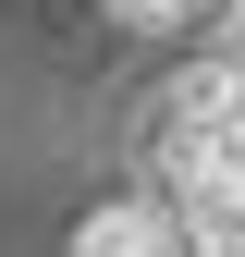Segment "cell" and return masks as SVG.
I'll use <instances>...</instances> for the list:
<instances>
[{"label":"cell","instance_id":"6da1fadb","mask_svg":"<svg viewBox=\"0 0 245 257\" xmlns=\"http://www.w3.org/2000/svg\"><path fill=\"white\" fill-rule=\"evenodd\" d=\"M184 159H245V61L208 37L160 74V110H147V172H184Z\"/></svg>","mask_w":245,"mask_h":257},{"label":"cell","instance_id":"7a4b0ae2","mask_svg":"<svg viewBox=\"0 0 245 257\" xmlns=\"http://www.w3.org/2000/svg\"><path fill=\"white\" fill-rule=\"evenodd\" d=\"M74 257H184V233H172L160 196H110V208L74 220Z\"/></svg>","mask_w":245,"mask_h":257},{"label":"cell","instance_id":"3957f363","mask_svg":"<svg viewBox=\"0 0 245 257\" xmlns=\"http://www.w3.org/2000/svg\"><path fill=\"white\" fill-rule=\"evenodd\" d=\"M110 25H135V37H196V25H221L233 0H98Z\"/></svg>","mask_w":245,"mask_h":257},{"label":"cell","instance_id":"277c9868","mask_svg":"<svg viewBox=\"0 0 245 257\" xmlns=\"http://www.w3.org/2000/svg\"><path fill=\"white\" fill-rule=\"evenodd\" d=\"M221 25H245V0H233V13H221Z\"/></svg>","mask_w":245,"mask_h":257}]
</instances>
